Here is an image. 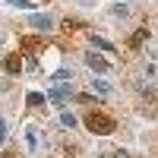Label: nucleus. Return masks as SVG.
Listing matches in <instances>:
<instances>
[{
    "mask_svg": "<svg viewBox=\"0 0 158 158\" xmlns=\"http://www.w3.org/2000/svg\"><path fill=\"white\" fill-rule=\"evenodd\" d=\"M85 127H89V133H95V136H108V133H114V117L111 114H104V111H92V114H85Z\"/></svg>",
    "mask_w": 158,
    "mask_h": 158,
    "instance_id": "f257e3e1",
    "label": "nucleus"
},
{
    "mask_svg": "<svg viewBox=\"0 0 158 158\" xmlns=\"http://www.w3.org/2000/svg\"><path fill=\"white\" fill-rule=\"evenodd\" d=\"M85 63H89L95 73H108V70H111V63L104 60L101 54H95V51H89V54H85Z\"/></svg>",
    "mask_w": 158,
    "mask_h": 158,
    "instance_id": "f03ea898",
    "label": "nucleus"
},
{
    "mask_svg": "<svg viewBox=\"0 0 158 158\" xmlns=\"http://www.w3.org/2000/svg\"><path fill=\"white\" fill-rule=\"evenodd\" d=\"M70 95H73V89H70V85H57V89H51V95H48V98L54 101V104H63Z\"/></svg>",
    "mask_w": 158,
    "mask_h": 158,
    "instance_id": "7ed1b4c3",
    "label": "nucleus"
},
{
    "mask_svg": "<svg viewBox=\"0 0 158 158\" xmlns=\"http://www.w3.org/2000/svg\"><path fill=\"white\" fill-rule=\"evenodd\" d=\"M29 25H32L35 32H51V29H54L48 16H29Z\"/></svg>",
    "mask_w": 158,
    "mask_h": 158,
    "instance_id": "20e7f679",
    "label": "nucleus"
},
{
    "mask_svg": "<svg viewBox=\"0 0 158 158\" xmlns=\"http://www.w3.org/2000/svg\"><path fill=\"white\" fill-rule=\"evenodd\" d=\"M3 70H6V73H13V76H16V73L22 70V60H19V54H10V57L3 60Z\"/></svg>",
    "mask_w": 158,
    "mask_h": 158,
    "instance_id": "39448f33",
    "label": "nucleus"
},
{
    "mask_svg": "<svg viewBox=\"0 0 158 158\" xmlns=\"http://www.w3.org/2000/svg\"><path fill=\"white\" fill-rule=\"evenodd\" d=\"M92 89H95L98 95H111V85H108V82H101V79H92Z\"/></svg>",
    "mask_w": 158,
    "mask_h": 158,
    "instance_id": "423d86ee",
    "label": "nucleus"
},
{
    "mask_svg": "<svg viewBox=\"0 0 158 158\" xmlns=\"http://www.w3.org/2000/svg\"><path fill=\"white\" fill-rule=\"evenodd\" d=\"M41 104H44V95L32 92V95H29V108H41Z\"/></svg>",
    "mask_w": 158,
    "mask_h": 158,
    "instance_id": "0eeeda50",
    "label": "nucleus"
},
{
    "mask_svg": "<svg viewBox=\"0 0 158 158\" xmlns=\"http://www.w3.org/2000/svg\"><path fill=\"white\" fill-rule=\"evenodd\" d=\"M60 123H63V127H76V117H73L70 111H60Z\"/></svg>",
    "mask_w": 158,
    "mask_h": 158,
    "instance_id": "6e6552de",
    "label": "nucleus"
},
{
    "mask_svg": "<svg viewBox=\"0 0 158 158\" xmlns=\"http://www.w3.org/2000/svg\"><path fill=\"white\" fill-rule=\"evenodd\" d=\"M70 79H73L70 70H57V73H54V82H70Z\"/></svg>",
    "mask_w": 158,
    "mask_h": 158,
    "instance_id": "1a4fd4ad",
    "label": "nucleus"
},
{
    "mask_svg": "<svg viewBox=\"0 0 158 158\" xmlns=\"http://www.w3.org/2000/svg\"><path fill=\"white\" fill-rule=\"evenodd\" d=\"M29 149H38V127H29Z\"/></svg>",
    "mask_w": 158,
    "mask_h": 158,
    "instance_id": "9d476101",
    "label": "nucleus"
},
{
    "mask_svg": "<svg viewBox=\"0 0 158 158\" xmlns=\"http://www.w3.org/2000/svg\"><path fill=\"white\" fill-rule=\"evenodd\" d=\"M95 44H98V48H104V51H114V44H108L104 38H95Z\"/></svg>",
    "mask_w": 158,
    "mask_h": 158,
    "instance_id": "9b49d317",
    "label": "nucleus"
},
{
    "mask_svg": "<svg viewBox=\"0 0 158 158\" xmlns=\"http://www.w3.org/2000/svg\"><path fill=\"white\" fill-rule=\"evenodd\" d=\"M10 3H13V6H29L32 0H10Z\"/></svg>",
    "mask_w": 158,
    "mask_h": 158,
    "instance_id": "f8f14e48",
    "label": "nucleus"
},
{
    "mask_svg": "<svg viewBox=\"0 0 158 158\" xmlns=\"http://www.w3.org/2000/svg\"><path fill=\"white\" fill-rule=\"evenodd\" d=\"M3 136H6V120H0V142H3Z\"/></svg>",
    "mask_w": 158,
    "mask_h": 158,
    "instance_id": "ddd939ff",
    "label": "nucleus"
}]
</instances>
